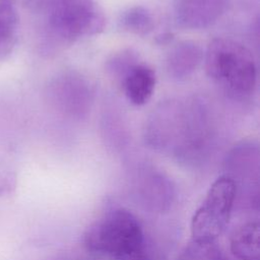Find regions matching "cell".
Here are the masks:
<instances>
[{"instance_id": "obj_1", "label": "cell", "mask_w": 260, "mask_h": 260, "mask_svg": "<svg viewBox=\"0 0 260 260\" xmlns=\"http://www.w3.org/2000/svg\"><path fill=\"white\" fill-rule=\"evenodd\" d=\"M207 75L231 98H248L256 85V65L251 51L228 38L212 40L203 56Z\"/></svg>"}, {"instance_id": "obj_2", "label": "cell", "mask_w": 260, "mask_h": 260, "mask_svg": "<svg viewBox=\"0 0 260 260\" xmlns=\"http://www.w3.org/2000/svg\"><path fill=\"white\" fill-rule=\"evenodd\" d=\"M45 31L59 44L100 34L106 23L95 0H34Z\"/></svg>"}, {"instance_id": "obj_3", "label": "cell", "mask_w": 260, "mask_h": 260, "mask_svg": "<svg viewBox=\"0 0 260 260\" xmlns=\"http://www.w3.org/2000/svg\"><path fill=\"white\" fill-rule=\"evenodd\" d=\"M88 251L124 259L145 247L142 225L129 210L117 208L94 221L83 238Z\"/></svg>"}, {"instance_id": "obj_4", "label": "cell", "mask_w": 260, "mask_h": 260, "mask_svg": "<svg viewBox=\"0 0 260 260\" xmlns=\"http://www.w3.org/2000/svg\"><path fill=\"white\" fill-rule=\"evenodd\" d=\"M237 194V185L230 176H221L210 186L201 206L191 221L193 240L215 241L225 230Z\"/></svg>"}, {"instance_id": "obj_5", "label": "cell", "mask_w": 260, "mask_h": 260, "mask_svg": "<svg viewBox=\"0 0 260 260\" xmlns=\"http://www.w3.org/2000/svg\"><path fill=\"white\" fill-rule=\"evenodd\" d=\"M229 6L230 0H173L177 23L188 29H201L214 24Z\"/></svg>"}, {"instance_id": "obj_6", "label": "cell", "mask_w": 260, "mask_h": 260, "mask_svg": "<svg viewBox=\"0 0 260 260\" xmlns=\"http://www.w3.org/2000/svg\"><path fill=\"white\" fill-rule=\"evenodd\" d=\"M155 82V72L152 68L145 64H132L127 67L124 75V92L133 105L142 106L150 100Z\"/></svg>"}, {"instance_id": "obj_7", "label": "cell", "mask_w": 260, "mask_h": 260, "mask_svg": "<svg viewBox=\"0 0 260 260\" xmlns=\"http://www.w3.org/2000/svg\"><path fill=\"white\" fill-rule=\"evenodd\" d=\"M203 59V53L193 42L176 45L168 55L167 70L175 78H186L194 72Z\"/></svg>"}, {"instance_id": "obj_8", "label": "cell", "mask_w": 260, "mask_h": 260, "mask_svg": "<svg viewBox=\"0 0 260 260\" xmlns=\"http://www.w3.org/2000/svg\"><path fill=\"white\" fill-rule=\"evenodd\" d=\"M230 248L238 260H260V226L258 220L248 221L232 235Z\"/></svg>"}, {"instance_id": "obj_9", "label": "cell", "mask_w": 260, "mask_h": 260, "mask_svg": "<svg viewBox=\"0 0 260 260\" xmlns=\"http://www.w3.org/2000/svg\"><path fill=\"white\" fill-rule=\"evenodd\" d=\"M18 38V15L13 0H0V61L7 59Z\"/></svg>"}, {"instance_id": "obj_10", "label": "cell", "mask_w": 260, "mask_h": 260, "mask_svg": "<svg viewBox=\"0 0 260 260\" xmlns=\"http://www.w3.org/2000/svg\"><path fill=\"white\" fill-rule=\"evenodd\" d=\"M121 27L131 34L144 36L154 27L151 13L142 6H134L125 10L120 17Z\"/></svg>"}, {"instance_id": "obj_11", "label": "cell", "mask_w": 260, "mask_h": 260, "mask_svg": "<svg viewBox=\"0 0 260 260\" xmlns=\"http://www.w3.org/2000/svg\"><path fill=\"white\" fill-rule=\"evenodd\" d=\"M215 241L192 240L180 254L178 260H223Z\"/></svg>"}, {"instance_id": "obj_12", "label": "cell", "mask_w": 260, "mask_h": 260, "mask_svg": "<svg viewBox=\"0 0 260 260\" xmlns=\"http://www.w3.org/2000/svg\"><path fill=\"white\" fill-rule=\"evenodd\" d=\"M16 176L10 167L0 160V196L10 193L15 188Z\"/></svg>"}]
</instances>
